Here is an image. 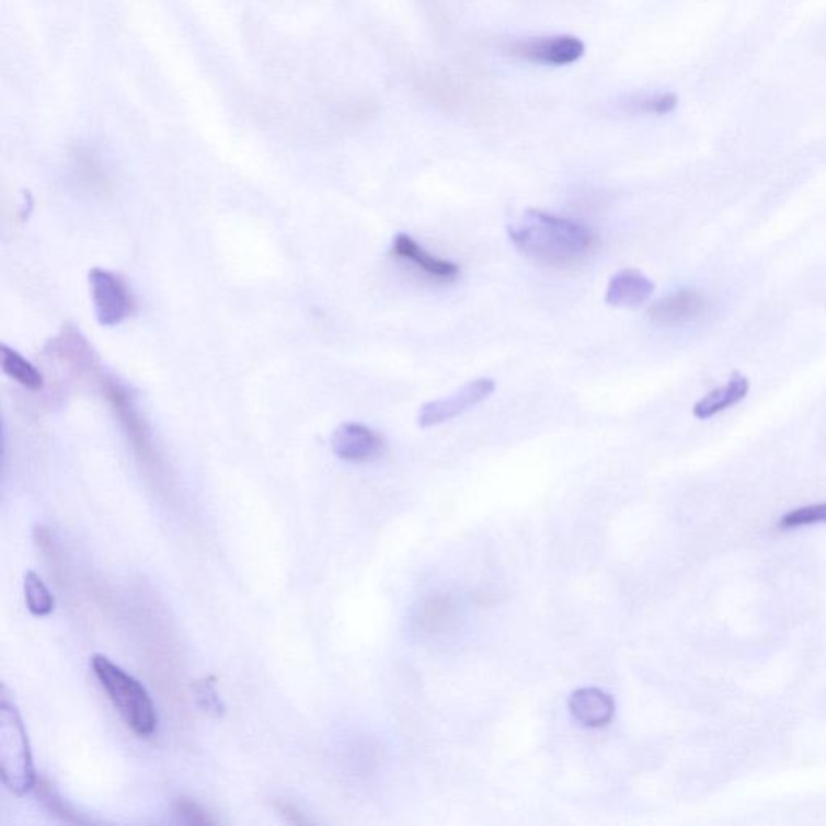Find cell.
I'll return each mask as SVG.
<instances>
[{"instance_id":"2","label":"cell","mask_w":826,"mask_h":826,"mask_svg":"<svg viewBox=\"0 0 826 826\" xmlns=\"http://www.w3.org/2000/svg\"><path fill=\"white\" fill-rule=\"evenodd\" d=\"M91 667L126 726L142 738L152 736L159 716L148 689L105 655H92Z\"/></svg>"},{"instance_id":"3","label":"cell","mask_w":826,"mask_h":826,"mask_svg":"<svg viewBox=\"0 0 826 826\" xmlns=\"http://www.w3.org/2000/svg\"><path fill=\"white\" fill-rule=\"evenodd\" d=\"M0 777L7 790L19 796L33 791L37 780L28 733L5 688L0 704Z\"/></svg>"},{"instance_id":"7","label":"cell","mask_w":826,"mask_h":826,"mask_svg":"<svg viewBox=\"0 0 826 826\" xmlns=\"http://www.w3.org/2000/svg\"><path fill=\"white\" fill-rule=\"evenodd\" d=\"M105 398L111 402L112 409L117 413L119 422H122L123 428H125L126 435H128L129 441L135 447L136 454L141 457L145 462H153V449L152 443H150V436L148 428H146L145 422H142L141 415L136 411L135 404H133L131 398L128 392L122 388L114 380H104Z\"/></svg>"},{"instance_id":"12","label":"cell","mask_w":826,"mask_h":826,"mask_svg":"<svg viewBox=\"0 0 826 826\" xmlns=\"http://www.w3.org/2000/svg\"><path fill=\"white\" fill-rule=\"evenodd\" d=\"M570 710L582 725L599 729L613 719L616 704L612 698L600 689L582 688L570 698Z\"/></svg>"},{"instance_id":"13","label":"cell","mask_w":826,"mask_h":826,"mask_svg":"<svg viewBox=\"0 0 826 826\" xmlns=\"http://www.w3.org/2000/svg\"><path fill=\"white\" fill-rule=\"evenodd\" d=\"M749 380L741 374H735L726 381V385L719 386L705 394L701 401L696 402L692 415L698 420L713 418L743 402L749 394Z\"/></svg>"},{"instance_id":"20","label":"cell","mask_w":826,"mask_h":826,"mask_svg":"<svg viewBox=\"0 0 826 826\" xmlns=\"http://www.w3.org/2000/svg\"><path fill=\"white\" fill-rule=\"evenodd\" d=\"M678 99L675 94L658 95V97L650 99V101L643 102V111L647 114L667 115L675 111L677 107Z\"/></svg>"},{"instance_id":"19","label":"cell","mask_w":826,"mask_h":826,"mask_svg":"<svg viewBox=\"0 0 826 826\" xmlns=\"http://www.w3.org/2000/svg\"><path fill=\"white\" fill-rule=\"evenodd\" d=\"M173 811L183 824L187 825H214V818L208 815L207 811H204L197 802L193 799L177 798L173 801Z\"/></svg>"},{"instance_id":"9","label":"cell","mask_w":826,"mask_h":826,"mask_svg":"<svg viewBox=\"0 0 826 826\" xmlns=\"http://www.w3.org/2000/svg\"><path fill=\"white\" fill-rule=\"evenodd\" d=\"M392 254L399 261L412 266L420 275L438 283L456 282L460 276V266L454 262L444 261L426 252L422 245L408 234H398L392 241Z\"/></svg>"},{"instance_id":"1","label":"cell","mask_w":826,"mask_h":826,"mask_svg":"<svg viewBox=\"0 0 826 826\" xmlns=\"http://www.w3.org/2000/svg\"><path fill=\"white\" fill-rule=\"evenodd\" d=\"M508 237L521 254L549 266L580 264L596 245V237L585 225L541 210L525 211L508 227Z\"/></svg>"},{"instance_id":"5","label":"cell","mask_w":826,"mask_h":826,"mask_svg":"<svg viewBox=\"0 0 826 826\" xmlns=\"http://www.w3.org/2000/svg\"><path fill=\"white\" fill-rule=\"evenodd\" d=\"M494 388L496 385L493 380L480 378V380L470 381L449 398L428 402L418 413V426L429 428V426H438L462 415L463 412L470 411L474 405L490 398Z\"/></svg>"},{"instance_id":"17","label":"cell","mask_w":826,"mask_h":826,"mask_svg":"<svg viewBox=\"0 0 826 826\" xmlns=\"http://www.w3.org/2000/svg\"><path fill=\"white\" fill-rule=\"evenodd\" d=\"M826 524V502L825 504L805 505V507L794 508L781 517L778 527L781 530H794V528L811 527V525Z\"/></svg>"},{"instance_id":"10","label":"cell","mask_w":826,"mask_h":826,"mask_svg":"<svg viewBox=\"0 0 826 826\" xmlns=\"http://www.w3.org/2000/svg\"><path fill=\"white\" fill-rule=\"evenodd\" d=\"M708 310V299L695 289H679L651 307L650 319L658 326H677L699 319Z\"/></svg>"},{"instance_id":"18","label":"cell","mask_w":826,"mask_h":826,"mask_svg":"<svg viewBox=\"0 0 826 826\" xmlns=\"http://www.w3.org/2000/svg\"><path fill=\"white\" fill-rule=\"evenodd\" d=\"M215 677H207L194 682L193 692L197 705L208 713V715L221 716L225 713V705L215 689Z\"/></svg>"},{"instance_id":"15","label":"cell","mask_w":826,"mask_h":826,"mask_svg":"<svg viewBox=\"0 0 826 826\" xmlns=\"http://www.w3.org/2000/svg\"><path fill=\"white\" fill-rule=\"evenodd\" d=\"M34 791H36V798L39 799L41 804L54 817L59 818L61 822H67V824H87V818L74 814L73 808L64 801V798L60 796L59 791L54 788L50 781L39 778V780H36V784H34Z\"/></svg>"},{"instance_id":"4","label":"cell","mask_w":826,"mask_h":826,"mask_svg":"<svg viewBox=\"0 0 826 826\" xmlns=\"http://www.w3.org/2000/svg\"><path fill=\"white\" fill-rule=\"evenodd\" d=\"M95 317L104 326L119 325L131 313V296L122 278L104 268L89 273Z\"/></svg>"},{"instance_id":"21","label":"cell","mask_w":826,"mask_h":826,"mask_svg":"<svg viewBox=\"0 0 826 826\" xmlns=\"http://www.w3.org/2000/svg\"><path fill=\"white\" fill-rule=\"evenodd\" d=\"M275 808L276 811L279 812V814L283 815V817L286 818V821L291 822V824H296V825L309 824V821H307V818L303 817V814H300L299 808H296V805L289 804V802H286V801L275 802Z\"/></svg>"},{"instance_id":"16","label":"cell","mask_w":826,"mask_h":826,"mask_svg":"<svg viewBox=\"0 0 826 826\" xmlns=\"http://www.w3.org/2000/svg\"><path fill=\"white\" fill-rule=\"evenodd\" d=\"M25 599L30 612L36 617L49 616L56 609V599H54L49 588L44 585L39 575L31 572V570L25 575Z\"/></svg>"},{"instance_id":"6","label":"cell","mask_w":826,"mask_h":826,"mask_svg":"<svg viewBox=\"0 0 826 826\" xmlns=\"http://www.w3.org/2000/svg\"><path fill=\"white\" fill-rule=\"evenodd\" d=\"M512 56L535 64L572 65L585 56V43L575 36L532 37L512 44Z\"/></svg>"},{"instance_id":"11","label":"cell","mask_w":826,"mask_h":826,"mask_svg":"<svg viewBox=\"0 0 826 826\" xmlns=\"http://www.w3.org/2000/svg\"><path fill=\"white\" fill-rule=\"evenodd\" d=\"M654 289V283L640 269H621L607 286L606 302L619 309H638L651 299Z\"/></svg>"},{"instance_id":"8","label":"cell","mask_w":826,"mask_h":826,"mask_svg":"<svg viewBox=\"0 0 826 826\" xmlns=\"http://www.w3.org/2000/svg\"><path fill=\"white\" fill-rule=\"evenodd\" d=\"M331 449L346 462H368L383 454L385 441L368 426L344 423L333 433Z\"/></svg>"},{"instance_id":"14","label":"cell","mask_w":826,"mask_h":826,"mask_svg":"<svg viewBox=\"0 0 826 826\" xmlns=\"http://www.w3.org/2000/svg\"><path fill=\"white\" fill-rule=\"evenodd\" d=\"M0 357H2L3 374L9 375L16 383L31 389V391H41L44 388V378L41 371L16 351L10 349L9 346L3 344L0 347Z\"/></svg>"}]
</instances>
